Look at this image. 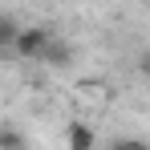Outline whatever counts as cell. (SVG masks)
I'll return each mask as SVG.
<instances>
[{
	"label": "cell",
	"instance_id": "6da1fadb",
	"mask_svg": "<svg viewBox=\"0 0 150 150\" xmlns=\"http://www.w3.org/2000/svg\"><path fill=\"white\" fill-rule=\"evenodd\" d=\"M49 28L45 25H25L21 33H16V41H12V57H21V61H41L45 57V49H49Z\"/></svg>",
	"mask_w": 150,
	"mask_h": 150
},
{
	"label": "cell",
	"instance_id": "52a82bcc",
	"mask_svg": "<svg viewBox=\"0 0 150 150\" xmlns=\"http://www.w3.org/2000/svg\"><path fill=\"white\" fill-rule=\"evenodd\" d=\"M138 69H142V73H146V77H150V49H146V53H142V57H138Z\"/></svg>",
	"mask_w": 150,
	"mask_h": 150
},
{
	"label": "cell",
	"instance_id": "7a4b0ae2",
	"mask_svg": "<svg viewBox=\"0 0 150 150\" xmlns=\"http://www.w3.org/2000/svg\"><path fill=\"white\" fill-rule=\"evenodd\" d=\"M65 146L69 150H93L98 146V134H93L85 122H69L65 126Z\"/></svg>",
	"mask_w": 150,
	"mask_h": 150
},
{
	"label": "cell",
	"instance_id": "5b68a950",
	"mask_svg": "<svg viewBox=\"0 0 150 150\" xmlns=\"http://www.w3.org/2000/svg\"><path fill=\"white\" fill-rule=\"evenodd\" d=\"M110 150H150V146H146V142H138V138H118Z\"/></svg>",
	"mask_w": 150,
	"mask_h": 150
},
{
	"label": "cell",
	"instance_id": "277c9868",
	"mask_svg": "<svg viewBox=\"0 0 150 150\" xmlns=\"http://www.w3.org/2000/svg\"><path fill=\"white\" fill-rule=\"evenodd\" d=\"M16 33H21V28H16V21H12V16H4V21H0V45H4V49H12Z\"/></svg>",
	"mask_w": 150,
	"mask_h": 150
},
{
	"label": "cell",
	"instance_id": "3957f363",
	"mask_svg": "<svg viewBox=\"0 0 150 150\" xmlns=\"http://www.w3.org/2000/svg\"><path fill=\"white\" fill-rule=\"evenodd\" d=\"M41 61H49V65L61 69V65H69V61H73V49H69V45H61V41H49V49H45Z\"/></svg>",
	"mask_w": 150,
	"mask_h": 150
},
{
	"label": "cell",
	"instance_id": "8992f818",
	"mask_svg": "<svg viewBox=\"0 0 150 150\" xmlns=\"http://www.w3.org/2000/svg\"><path fill=\"white\" fill-rule=\"evenodd\" d=\"M0 146H4V150H16V146H21V138H16L12 130H4V134H0Z\"/></svg>",
	"mask_w": 150,
	"mask_h": 150
}]
</instances>
